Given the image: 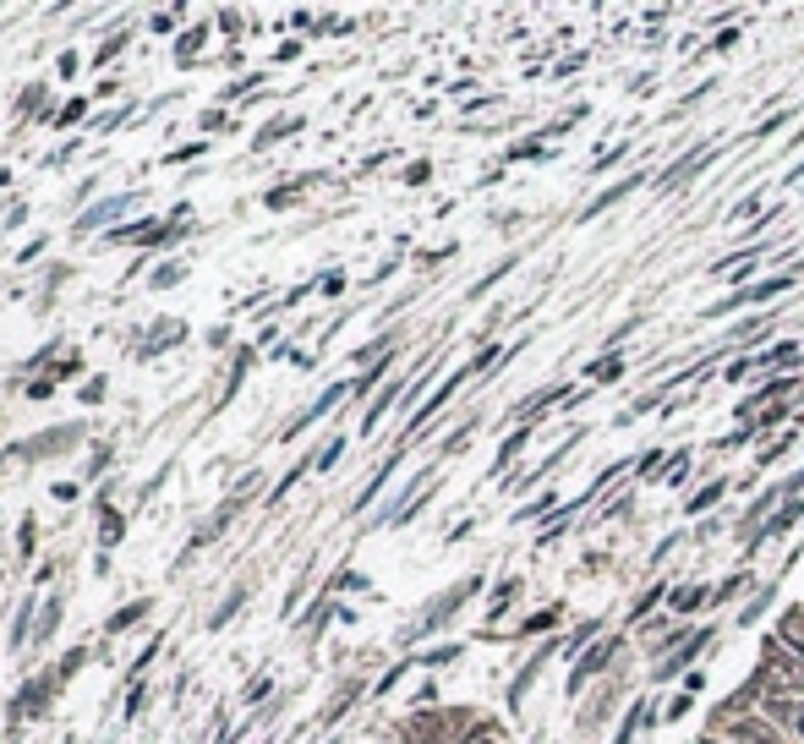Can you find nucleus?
I'll return each instance as SVG.
<instances>
[{
    "label": "nucleus",
    "instance_id": "nucleus-1",
    "mask_svg": "<svg viewBox=\"0 0 804 744\" xmlns=\"http://www.w3.org/2000/svg\"><path fill=\"white\" fill-rule=\"evenodd\" d=\"M788 290H799V274H794V269L761 274L755 285L728 290V296H717V301H712V307H701V323H733V318H744V312H772L777 301L788 296Z\"/></svg>",
    "mask_w": 804,
    "mask_h": 744
},
{
    "label": "nucleus",
    "instance_id": "nucleus-2",
    "mask_svg": "<svg viewBox=\"0 0 804 744\" xmlns=\"http://www.w3.org/2000/svg\"><path fill=\"white\" fill-rule=\"evenodd\" d=\"M629 641H635V635H629L624 624H613V630L602 635V641L591 646L586 657L575 662V668H569V679H564V695H569V701H586V695L597 690V684L608 679L613 668H619V657H624V651H629Z\"/></svg>",
    "mask_w": 804,
    "mask_h": 744
},
{
    "label": "nucleus",
    "instance_id": "nucleus-3",
    "mask_svg": "<svg viewBox=\"0 0 804 744\" xmlns=\"http://www.w3.org/2000/svg\"><path fill=\"white\" fill-rule=\"evenodd\" d=\"M717 641H722V624H717V619H712V624H695V630L684 635V641L673 646L668 657H662V662H651L646 684H651V690H668V684H684V673H690V668H701V657H706V651H712V657L722 651Z\"/></svg>",
    "mask_w": 804,
    "mask_h": 744
},
{
    "label": "nucleus",
    "instance_id": "nucleus-4",
    "mask_svg": "<svg viewBox=\"0 0 804 744\" xmlns=\"http://www.w3.org/2000/svg\"><path fill=\"white\" fill-rule=\"evenodd\" d=\"M733 148H739V137H722V143H712V137H701V143H690V148H679V154L668 159V165L657 170V181H651V192L657 197H673V192H684L701 170H712V159H728Z\"/></svg>",
    "mask_w": 804,
    "mask_h": 744
},
{
    "label": "nucleus",
    "instance_id": "nucleus-5",
    "mask_svg": "<svg viewBox=\"0 0 804 744\" xmlns=\"http://www.w3.org/2000/svg\"><path fill=\"white\" fill-rule=\"evenodd\" d=\"M651 181H657V170H651V165H635V170H624V176H619V181H608V186H602L597 197H591V203H580V208H575V225H597L602 214H613V208H624L629 197H635V192H646Z\"/></svg>",
    "mask_w": 804,
    "mask_h": 744
},
{
    "label": "nucleus",
    "instance_id": "nucleus-6",
    "mask_svg": "<svg viewBox=\"0 0 804 744\" xmlns=\"http://www.w3.org/2000/svg\"><path fill=\"white\" fill-rule=\"evenodd\" d=\"M624 695H635V684H624V673H619V668H613V673H608V679H602V684H597V690H591V695H586V701H580V717H575V728H580V739H586V734H597V728H602V723H608V717H613V712H619V701H624Z\"/></svg>",
    "mask_w": 804,
    "mask_h": 744
},
{
    "label": "nucleus",
    "instance_id": "nucleus-7",
    "mask_svg": "<svg viewBox=\"0 0 804 744\" xmlns=\"http://www.w3.org/2000/svg\"><path fill=\"white\" fill-rule=\"evenodd\" d=\"M476 591H482V575H465V580H460V586H449V591H444V597H438V602H433V608H427V613H422V624H416V630H411V635H405V646H411V641H422V635H438V630H444V624L454 619V613H460V608H465V602H471V597H476Z\"/></svg>",
    "mask_w": 804,
    "mask_h": 744
},
{
    "label": "nucleus",
    "instance_id": "nucleus-8",
    "mask_svg": "<svg viewBox=\"0 0 804 744\" xmlns=\"http://www.w3.org/2000/svg\"><path fill=\"white\" fill-rule=\"evenodd\" d=\"M586 438H591V433H586V427H580V433H569V438H564V444H558V449H553V455H547L542 465H536V460H531V465H526V471H509V482H504V493H536V482H547V476H553V471H558V465H564L569 455H575V449H580V444H586Z\"/></svg>",
    "mask_w": 804,
    "mask_h": 744
},
{
    "label": "nucleus",
    "instance_id": "nucleus-9",
    "mask_svg": "<svg viewBox=\"0 0 804 744\" xmlns=\"http://www.w3.org/2000/svg\"><path fill=\"white\" fill-rule=\"evenodd\" d=\"M657 717H662L657 695H651V690H635V695H629V706L619 712V723H613V739H608V744H640V734H646Z\"/></svg>",
    "mask_w": 804,
    "mask_h": 744
},
{
    "label": "nucleus",
    "instance_id": "nucleus-10",
    "mask_svg": "<svg viewBox=\"0 0 804 744\" xmlns=\"http://www.w3.org/2000/svg\"><path fill=\"white\" fill-rule=\"evenodd\" d=\"M717 739H733V744H788V734L766 712H739V717H728V723H717Z\"/></svg>",
    "mask_w": 804,
    "mask_h": 744
},
{
    "label": "nucleus",
    "instance_id": "nucleus-11",
    "mask_svg": "<svg viewBox=\"0 0 804 744\" xmlns=\"http://www.w3.org/2000/svg\"><path fill=\"white\" fill-rule=\"evenodd\" d=\"M755 356V378H772V372H804V334H783L772 340L766 351H750Z\"/></svg>",
    "mask_w": 804,
    "mask_h": 744
},
{
    "label": "nucleus",
    "instance_id": "nucleus-12",
    "mask_svg": "<svg viewBox=\"0 0 804 744\" xmlns=\"http://www.w3.org/2000/svg\"><path fill=\"white\" fill-rule=\"evenodd\" d=\"M542 427H547V422H520V427H509V433L498 438V455H493V471H487V482H509V465L526 455L531 438L542 433Z\"/></svg>",
    "mask_w": 804,
    "mask_h": 744
},
{
    "label": "nucleus",
    "instance_id": "nucleus-13",
    "mask_svg": "<svg viewBox=\"0 0 804 744\" xmlns=\"http://www.w3.org/2000/svg\"><path fill=\"white\" fill-rule=\"evenodd\" d=\"M668 597H673V580H668V575H651V586H640L635 597H629L624 630H635V624H646L651 613H662V608H668Z\"/></svg>",
    "mask_w": 804,
    "mask_h": 744
},
{
    "label": "nucleus",
    "instance_id": "nucleus-14",
    "mask_svg": "<svg viewBox=\"0 0 804 744\" xmlns=\"http://www.w3.org/2000/svg\"><path fill=\"white\" fill-rule=\"evenodd\" d=\"M761 712L788 734V744H804V701L799 695H761Z\"/></svg>",
    "mask_w": 804,
    "mask_h": 744
},
{
    "label": "nucleus",
    "instance_id": "nucleus-15",
    "mask_svg": "<svg viewBox=\"0 0 804 744\" xmlns=\"http://www.w3.org/2000/svg\"><path fill=\"white\" fill-rule=\"evenodd\" d=\"M733 493V471H717V476H706L701 487H695L690 498H684V515L690 520H712V509L722 504V498Z\"/></svg>",
    "mask_w": 804,
    "mask_h": 744
},
{
    "label": "nucleus",
    "instance_id": "nucleus-16",
    "mask_svg": "<svg viewBox=\"0 0 804 744\" xmlns=\"http://www.w3.org/2000/svg\"><path fill=\"white\" fill-rule=\"evenodd\" d=\"M608 630H613V624L602 619V613H591V619H575V624H569V630H564V662H569V668H575V662L586 657V651L597 646Z\"/></svg>",
    "mask_w": 804,
    "mask_h": 744
},
{
    "label": "nucleus",
    "instance_id": "nucleus-17",
    "mask_svg": "<svg viewBox=\"0 0 804 744\" xmlns=\"http://www.w3.org/2000/svg\"><path fill=\"white\" fill-rule=\"evenodd\" d=\"M706 602H712V586H706V580H673L668 613H673L679 624H690L695 613H706Z\"/></svg>",
    "mask_w": 804,
    "mask_h": 744
},
{
    "label": "nucleus",
    "instance_id": "nucleus-18",
    "mask_svg": "<svg viewBox=\"0 0 804 744\" xmlns=\"http://www.w3.org/2000/svg\"><path fill=\"white\" fill-rule=\"evenodd\" d=\"M586 115H597V104H591V99H580V104H564V110H558L553 115V121H542V126H536V143H547V148H558V137H569V132H575V126L580 121H586Z\"/></svg>",
    "mask_w": 804,
    "mask_h": 744
},
{
    "label": "nucleus",
    "instance_id": "nucleus-19",
    "mask_svg": "<svg viewBox=\"0 0 804 744\" xmlns=\"http://www.w3.org/2000/svg\"><path fill=\"white\" fill-rule=\"evenodd\" d=\"M564 613H569V602L564 597H553L547 602V608H536V613H526V619L515 624V635H509V641H531V635H558V624H564Z\"/></svg>",
    "mask_w": 804,
    "mask_h": 744
},
{
    "label": "nucleus",
    "instance_id": "nucleus-20",
    "mask_svg": "<svg viewBox=\"0 0 804 744\" xmlns=\"http://www.w3.org/2000/svg\"><path fill=\"white\" fill-rule=\"evenodd\" d=\"M755 591V575H750V564H739V569H728V575L712 586V602H706V613H722V608H733V602H744Z\"/></svg>",
    "mask_w": 804,
    "mask_h": 744
},
{
    "label": "nucleus",
    "instance_id": "nucleus-21",
    "mask_svg": "<svg viewBox=\"0 0 804 744\" xmlns=\"http://www.w3.org/2000/svg\"><path fill=\"white\" fill-rule=\"evenodd\" d=\"M558 509H564V487H542V493L526 498V504H520L509 520H515V526H536V531H542L547 520L558 515Z\"/></svg>",
    "mask_w": 804,
    "mask_h": 744
},
{
    "label": "nucleus",
    "instance_id": "nucleus-22",
    "mask_svg": "<svg viewBox=\"0 0 804 744\" xmlns=\"http://www.w3.org/2000/svg\"><path fill=\"white\" fill-rule=\"evenodd\" d=\"M777 586H783V580H755V591H750V597L739 602V613H733V624H739V630H755V624H761L766 613H772V602H777Z\"/></svg>",
    "mask_w": 804,
    "mask_h": 744
},
{
    "label": "nucleus",
    "instance_id": "nucleus-23",
    "mask_svg": "<svg viewBox=\"0 0 804 744\" xmlns=\"http://www.w3.org/2000/svg\"><path fill=\"white\" fill-rule=\"evenodd\" d=\"M580 509H586V504H580V493H569V498H564V509H558V515H553V520H547V526H542V531H536V553H547V548H558V542H564V537H569V526H575V520H580Z\"/></svg>",
    "mask_w": 804,
    "mask_h": 744
},
{
    "label": "nucleus",
    "instance_id": "nucleus-24",
    "mask_svg": "<svg viewBox=\"0 0 804 744\" xmlns=\"http://www.w3.org/2000/svg\"><path fill=\"white\" fill-rule=\"evenodd\" d=\"M580 378H591V389H613V383L629 378V356H586Z\"/></svg>",
    "mask_w": 804,
    "mask_h": 744
},
{
    "label": "nucleus",
    "instance_id": "nucleus-25",
    "mask_svg": "<svg viewBox=\"0 0 804 744\" xmlns=\"http://www.w3.org/2000/svg\"><path fill=\"white\" fill-rule=\"evenodd\" d=\"M520 591H526V575H504V580L493 586V597H487V630H482V641L493 635V624H498V619H504V613L520 602Z\"/></svg>",
    "mask_w": 804,
    "mask_h": 744
},
{
    "label": "nucleus",
    "instance_id": "nucleus-26",
    "mask_svg": "<svg viewBox=\"0 0 804 744\" xmlns=\"http://www.w3.org/2000/svg\"><path fill=\"white\" fill-rule=\"evenodd\" d=\"M799 115H804L799 104H783V110H772V115H766V121H755L750 132L739 137V143H772L777 132H788V126H799Z\"/></svg>",
    "mask_w": 804,
    "mask_h": 744
},
{
    "label": "nucleus",
    "instance_id": "nucleus-27",
    "mask_svg": "<svg viewBox=\"0 0 804 744\" xmlns=\"http://www.w3.org/2000/svg\"><path fill=\"white\" fill-rule=\"evenodd\" d=\"M629 159H635V137H624V143H608L597 159H591V170H586V176H591V181H602V176H619V170L629 165Z\"/></svg>",
    "mask_w": 804,
    "mask_h": 744
},
{
    "label": "nucleus",
    "instance_id": "nucleus-28",
    "mask_svg": "<svg viewBox=\"0 0 804 744\" xmlns=\"http://www.w3.org/2000/svg\"><path fill=\"white\" fill-rule=\"evenodd\" d=\"M629 482H668V449L662 444H651V449H640L635 455V471H629Z\"/></svg>",
    "mask_w": 804,
    "mask_h": 744
},
{
    "label": "nucleus",
    "instance_id": "nucleus-29",
    "mask_svg": "<svg viewBox=\"0 0 804 744\" xmlns=\"http://www.w3.org/2000/svg\"><path fill=\"white\" fill-rule=\"evenodd\" d=\"M553 159H558V148L536 143V137H520L515 148H504V165H553Z\"/></svg>",
    "mask_w": 804,
    "mask_h": 744
},
{
    "label": "nucleus",
    "instance_id": "nucleus-30",
    "mask_svg": "<svg viewBox=\"0 0 804 744\" xmlns=\"http://www.w3.org/2000/svg\"><path fill=\"white\" fill-rule=\"evenodd\" d=\"M624 515H635V482H624L619 493H608V498H602V509H597V526H613V520H624Z\"/></svg>",
    "mask_w": 804,
    "mask_h": 744
},
{
    "label": "nucleus",
    "instance_id": "nucleus-31",
    "mask_svg": "<svg viewBox=\"0 0 804 744\" xmlns=\"http://www.w3.org/2000/svg\"><path fill=\"white\" fill-rule=\"evenodd\" d=\"M586 66H591V50H586V44H580V50L558 55V61H553V72H547V77H553V83H575V77L586 72Z\"/></svg>",
    "mask_w": 804,
    "mask_h": 744
},
{
    "label": "nucleus",
    "instance_id": "nucleus-32",
    "mask_svg": "<svg viewBox=\"0 0 804 744\" xmlns=\"http://www.w3.org/2000/svg\"><path fill=\"white\" fill-rule=\"evenodd\" d=\"M761 208H766V192H761V186H750V192H739V197H733L728 219H733V225H750V219L761 214Z\"/></svg>",
    "mask_w": 804,
    "mask_h": 744
},
{
    "label": "nucleus",
    "instance_id": "nucleus-33",
    "mask_svg": "<svg viewBox=\"0 0 804 744\" xmlns=\"http://www.w3.org/2000/svg\"><path fill=\"white\" fill-rule=\"evenodd\" d=\"M744 28H750V17H744V22H733V28H722V33H712V39H706V50H701V55H728V50H739Z\"/></svg>",
    "mask_w": 804,
    "mask_h": 744
},
{
    "label": "nucleus",
    "instance_id": "nucleus-34",
    "mask_svg": "<svg viewBox=\"0 0 804 744\" xmlns=\"http://www.w3.org/2000/svg\"><path fill=\"white\" fill-rule=\"evenodd\" d=\"M515 263H520V252H509V258H504V263H498V269H487V274H482V279H476V285H471V290H465V296H471V301H482V296H487V290H493V285H498V279H509V269H515Z\"/></svg>",
    "mask_w": 804,
    "mask_h": 744
},
{
    "label": "nucleus",
    "instance_id": "nucleus-35",
    "mask_svg": "<svg viewBox=\"0 0 804 744\" xmlns=\"http://www.w3.org/2000/svg\"><path fill=\"white\" fill-rule=\"evenodd\" d=\"M684 542H690V531H668V537H662V542H657V548H651V558H646V569H662V564H668V558H673V553H679V548H684Z\"/></svg>",
    "mask_w": 804,
    "mask_h": 744
},
{
    "label": "nucleus",
    "instance_id": "nucleus-36",
    "mask_svg": "<svg viewBox=\"0 0 804 744\" xmlns=\"http://www.w3.org/2000/svg\"><path fill=\"white\" fill-rule=\"evenodd\" d=\"M476 433H482V416H465V422H460V427H454V433L444 438V455H460V449L471 444Z\"/></svg>",
    "mask_w": 804,
    "mask_h": 744
},
{
    "label": "nucleus",
    "instance_id": "nucleus-37",
    "mask_svg": "<svg viewBox=\"0 0 804 744\" xmlns=\"http://www.w3.org/2000/svg\"><path fill=\"white\" fill-rule=\"evenodd\" d=\"M695 712V695H668V701H662V723H684V717Z\"/></svg>",
    "mask_w": 804,
    "mask_h": 744
},
{
    "label": "nucleus",
    "instance_id": "nucleus-38",
    "mask_svg": "<svg viewBox=\"0 0 804 744\" xmlns=\"http://www.w3.org/2000/svg\"><path fill=\"white\" fill-rule=\"evenodd\" d=\"M750 372H755V356H728V367H722V383H755L750 378Z\"/></svg>",
    "mask_w": 804,
    "mask_h": 744
},
{
    "label": "nucleus",
    "instance_id": "nucleus-39",
    "mask_svg": "<svg viewBox=\"0 0 804 744\" xmlns=\"http://www.w3.org/2000/svg\"><path fill=\"white\" fill-rule=\"evenodd\" d=\"M657 83H662V72H657V66H646V72H635V77L624 83V93H629V99H640V93H651Z\"/></svg>",
    "mask_w": 804,
    "mask_h": 744
},
{
    "label": "nucleus",
    "instance_id": "nucleus-40",
    "mask_svg": "<svg viewBox=\"0 0 804 744\" xmlns=\"http://www.w3.org/2000/svg\"><path fill=\"white\" fill-rule=\"evenodd\" d=\"M679 690H684V695H695V701H701V695L712 690V684H706V668H690V673H684V684H679Z\"/></svg>",
    "mask_w": 804,
    "mask_h": 744
},
{
    "label": "nucleus",
    "instance_id": "nucleus-41",
    "mask_svg": "<svg viewBox=\"0 0 804 744\" xmlns=\"http://www.w3.org/2000/svg\"><path fill=\"white\" fill-rule=\"evenodd\" d=\"M460 657H465V646H460V641H449V646L427 651V662H433V668H444V662H460Z\"/></svg>",
    "mask_w": 804,
    "mask_h": 744
},
{
    "label": "nucleus",
    "instance_id": "nucleus-42",
    "mask_svg": "<svg viewBox=\"0 0 804 744\" xmlns=\"http://www.w3.org/2000/svg\"><path fill=\"white\" fill-rule=\"evenodd\" d=\"M493 104H504V99H498V93H471L460 115H482V110H493Z\"/></svg>",
    "mask_w": 804,
    "mask_h": 744
},
{
    "label": "nucleus",
    "instance_id": "nucleus-43",
    "mask_svg": "<svg viewBox=\"0 0 804 744\" xmlns=\"http://www.w3.org/2000/svg\"><path fill=\"white\" fill-rule=\"evenodd\" d=\"M799 181H804V159H799V165H788V170H783V186H799Z\"/></svg>",
    "mask_w": 804,
    "mask_h": 744
},
{
    "label": "nucleus",
    "instance_id": "nucleus-44",
    "mask_svg": "<svg viewBox=\"0 0 804 744\" xmlns=\"http://www.w3.org/2000/svg\"><path fill=\"white\" fill-rule=\"evenodd\" d=\"M788 148H804V121L794 126V132H788Z\"/></svg>",
    "mask_w": 804,
    "mask_h": 744
},
{
    "label": "nucleus",
    "instance_id": "nucleus-45",
    "mask_svg": "<svg viewBox=\"0 0 804 744\" xmlns=\"http://www.w3.org/2000/svg\"><path fill=\"white\" fill-rule=\"evenodd\" d=\"M690 744H722L717 734H701V739H690Z\"/></svg>",
    "mask_w": 804,
    "mask_h": 744
},
{
    "label": "nucleus",
    "instance_id": "nucleus-46",
    "mask_svg": "<svg viewBox=\"0 0 804 744\" xmlns=\"http://www.w3.org/2000/svg\"><path fill=\"white\" fill-rule=\"evenodd\" d=\"M799 520H804V498H799ZM799 531H804V526H799Z\"/></svg>",
    "mask_w": 804,
    "mask_h": 744
},
{
    "label": "nucleus",
    "instance_id": "nucleus-47",
    "mask_svg": "<svg viewBox=\"0 0 804 744\" xmlns=\"http://www.w3.org/2000/svg\"><path fill=\"white\" fill-rule=\"evenodd\" d=\"M799 203H804V186H799Z\"/></svg>",
    "mask_w": 804,
    "mask_h": 744
},
{
    "label": "nucleus",
    "instance_id": "nucleus-48",
    "mask_svg": "<svg viewBox=\"0 0 804 744\" xmlns=\"http://www.w3.org/2000/svg\"><path fill=\"white\" fill-rule=\"evenodd\" d=\"M799 110H804V99H799Z\"/></svg>",
    "mask_w": 804,
    "mask_h": 744
}]
</instances>
